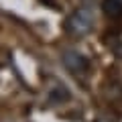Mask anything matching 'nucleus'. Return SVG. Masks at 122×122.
<instances>
[{
	"instance_id": "nucleus-1",
	"label": "nucleus",
	"mask_w": 122,
	"mask_h": 122,
	"mask_svg": "<svg viewBox=\"0 0 122 122\" xmlns=\"http://www.w3.org/2000/svg\"><path fill=\"white\" fill-rule=\"evenodd\" d=\"M92 29H94V14H92V10L87 6L77 8L65 20V33L75 37V39H81V37L90 35Z\"/></svg>"
},
{
	"instance_id": "nucleus-2",
	"label": "nucleus",
	"mask_w": 122,
	"mask_h": 122,
	"mask_svg": "<svg viewBox=\"0 0 122 122\" xmlns=\"http://www.w3.org/2000/svg\"><path fill=\"white\" fill-rule=\"evenodd\" d=\"M63 65H65L67 71H71V73L75 75H83L87 69H90V59H87L86 55H81L79 51H73V49H69V51H63Z\"/></svg>"
},
{
	"instance_id": "nucleus-3",
	"label": "nucleus",
	"mask_w": 122,
	"mask_h": 122,
	"mask_svg": "<svg viewBox=\"0 0 122 122\" xmlns=\"http://www.w3.org/2000/svg\"><path fill=\"white\" fill-rule=\"evenodd\" d=\"M102 8H104L106 16H110V18L122 16V2L120 0H102Z\"/></svg>"
},
{
	"instance_id": "nucleus-4",
	"label": "nucleus",
	"mask_w": 122,
	"mask_h": 122,
	"mask_svg": "<svg viewBox=\"0 0 122 122\" xmlns=\"http://www.w3.org/2000/svg\"><path fill=\"white\" fill-rule=\"evenodd\" d=\"M49 100H51L53 104H61V102L69 100V92H67V87L61 86V83H55V87H51V92H49Z\"/></svg>"
},
{
	"instance_id": "nucleus-5",
	"label": "nucleus",
	"mask_w": 122,
	"mask_h": 122,
	"mask_svg": "<svg viewBox=\"0 0 122 122\" xmlns=\"http://www.w3.org/2000/svg\"><path fill=\"white\" fill-rule=\"evenodd\" d=\"M112 51L116 53L118 57H122V41H116V43L112 45Z\"/></svg>"
},
{
	"instance_id": "nucleus-6",
	"label": "nucleus",
	"mask_w": 122,
	"mask_h": 122,
	"mask_svg": "<svg viewBox=\"0 0 122 122\" xmlns=\"http://www.w3.org/2000/svg\"><path fill=\"white\" fill-rule=\"evenodd\" d=\"M86 2H94V0H86Z\"/></svg>"
},
{
	"instance_id": "nucleus-7",
	"label": "nucleus",
	"mask_w": 122,
	"mask_h": 122,
	"mask_svg": "<svg viewBox=\"0 0 122 122\" xmlns=\"http://www.w3.org/2000/svg\"><path fill=\"white\" fill-rule=\"evenodd\" d=\"M120 2H122V0H120Z\"/></svg>"
}]
</instances>
